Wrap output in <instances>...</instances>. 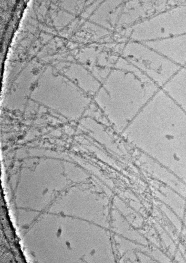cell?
I'll return each instance as SVG.
<instances>
[{"label":"cell","instance_id":"1","mask_svg":"<svg viewBox=\"0 0 186 263\" xmlns=\"http://www.w3.org/2000/svg\"><path fill=\"white\" fill-rule=\"evenodd\" d=\"M62 74L87 94L98 91L100 84L82 65L76 63L62 65Z\"/></svg>","mask_w":186,"mask_h":263},{"label":"cell","instance_id":"2","mask_svg":"<svg viewBox=\"0 0 186 263\" xmlns=\"http://www.w3.org/2000/svg\"><path fill=\"white\" fill-rule=\"evenodd\" d=\"M66 245L68 246L70 245V243L68 242H67L66 243Z\"/></svg>","mask_w":186,"mask_h":263}]
</instances>
